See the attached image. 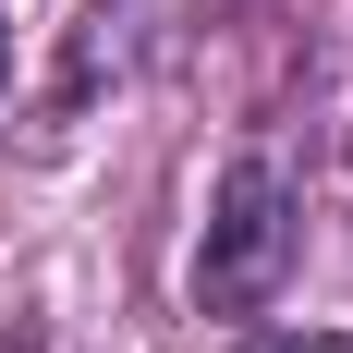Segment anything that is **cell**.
Segmentation results:
<instances>
[{"label":"cell","instance_id":"1","mask_svg":"<svg viewBox=\"0 0 353 353\" xmlns=\"http://www.w3.org/2000/svg\"><path fill=\"white\" fill-rule=\"evenodd\" d=\"M305 256V171L281 146H244L208 195V244H195V305L208 317H268Z\"/></svg>","mask_w":353,"mask_h":353},{"label":"cell","instance_id":"2","mask_svg":"<svg viewBox=\"0 0 353 353\" xmlns=\"http://www.w3.org/2000/svg\"><path fill=\"white\" fill-rule=\"evenodd\" d=\"M146 12H159V0H85V25H73V49H61V85H49V98H98V85H122V73L146 61V49H159V37L171 25H146Z\"/></svg>","mask_w":353,"mask_h":353},{"label":"cell","instance_id":"3","mask_svg":"<svg viewBox=\"0 0 353 353\" xmlns=\"http://www.w3.org/2000/svg\"><path fill=\"white\" fill-rule=\"evenodd\" d=\"M268 353H353L341 329H305V341H268Z\"/></svg>","mask_w":353,"mask_h":353},{"label":"cell","instance_id":"4","mask_svg":"<svg viewBox=\"0 0 353 353\" xmlns=\"http://www.w3.org/2000/svg\"><path fill=\"white\" fill-rule=\"evenodd\" d=\"M0 73H12V37H0Z\"/></svg>","mask_w":353,"mask_h":353}]
</instances>
